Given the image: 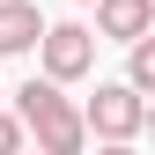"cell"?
Wrapping results in <instances>:
<instances>
[{"mask_svg":"<svg viewBox=\"0 0 155 155\" xmlns=\"http://www.w3.org/2000/svg\"><path fill=\"white\" fill-rule=\"evenodd\" d=\"M15 111H22L30 140L45 148V155H81V148H89V111L74 104L67 81H52V74H45V81L30 74V81L15 89Z\"/></svg>","mask_w":155,"mask_h":155,"instance_id":"6da1fadb","label":"cell"},{"mask_svg":"<svg viewBox=\"0 0 155 155\" xmlns=\"http://www.w3.org/2000/svg\"><path fill=\"white\" fill-rule=\"evenodd\" d=\"M81 111H89V140H140L148 133V96L133 81H96Z\"/></svg>","mask_w":155,"mask_h":155,"instance_id":"7a4b0ae2","label":"cell"},{"mask_svg":"<svg viewBox=\"0 0 155 155\" xmlns=\"http://www.w3.org/2000/svg\"><path fill=\"white\" fill-rule=\"evenodd\" d=\"M96 37L89 22H45V37H37V59H45V74L52 81H81V74L96 67Z\"/></svg>","mask_w":155,"mask_h":155,"instance_id":"3957f363","label":"cell"},{"mask_svg":"<svg viewBox=\"0 0 155 155\" xmlns=\"http://www.w3.org/2000/svg\"><path fill=\"white\" fill-rule=\"evenodd\" d=\"M155 30V0H96V37L111 45H133V37Z\"/></svg>","mask_w":155,"mask_h":155,"instance_id":"277c9868","label":"cell"},{"mask_svg":"<svg viewBox=\"0 0 155 155\" xmlns=\"http://www.w3.org/2000/svg\"><path fill=\"white\" fill-rule=\"evenodd\" d=\"M37 37H45L37 0H0V59L8 52H37Z\"/></svg>","mask_w":155,"mask_h":155,"instance_id":"5b68a950","label":"cell"},{"mask_svg":"<svg viewBox=\"0 0 155 155\" xmlns=\"http://www.w3.org/2000/svg\"><path fill=\"white\" fill-rule=\"evenodd\" d=\"M126 81L140 89V96H155V30H148V37H133V45H126Z\"/></svg>","mask_w":155,"mask_h":155,"instance_id":"8992f818","label":"cell"},{"mask_svg":"<svg viewBox=\"0 0 155 155\" xmlns=\"http://www.w3.org/2000/svg\"><path fill=\"white\" fill-rule=\"evenodd\" d=\"M30 140V126H22V111H0V155H15Z\"/></svg>","mask_w":155,"mask_h":155,"instance_id":"52a82bcc","label":"cell"},{"mask_svg":"<svg viewBox=\"0 0 155 155\" xmlns=\"http://www.w3.org/2000/svg\"><path fill=\"white\" fill-rule=\"evenodd\" d=\"M148 133H155V96H148Z\"/></svg>","mask_w":155,"mask_h":155,"instance_id":"ba28073f","label":"cell"},{"mask_svg":"<svg viewBox=\"0 0 155 155\" xmlns=\"http://www.w3.org/2000/svg\"><path fill=\"white\" fill-rule=\"evenodd\" d=\"M81 8H96V0H81Z\"/></svg>","mask_w":155,"mask_h":155,"instance_id":"9c48e42d","label":"cell"}]
</instances>
